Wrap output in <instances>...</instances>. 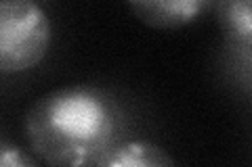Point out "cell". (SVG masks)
<instances>
[{"mask_svg": "<svg viewBox=\"0 0 252 167\" xmlns=\"http://www.w3.org/2000/svg\"><path fill=\"white\" fill-rule=\"evenodd\" d=\"M112 94L94 86H65L38 96L23 115V138L42 163H101L124 140L126 121Z\"/></svg>", "mask_w": 252, "mask_h": 167, "instance_id": "6da1fadb", "label": "cell"}, {"mask_svg": "<svg viewBox=\"0 0 252 167\" xmlns=\"http://www.w3.org/2000/svg\"><path fill=\"white\" fill-rule=\"evenodd\" d=\"M51 19L36 0L0 2V69L4 75L40 65L51 48Z\"/></svg>", "mask_w": 252, "mask_h": 167, "instance_id": "7a4b0ae2", "label": "cell"}, {"mask_svg": "<svg viewBox=\"0 0 252 167\" xmlns=\"http://www.w3.org/2000/svg\"><path fill=\"white\" fill-rule=\"evenodd\" d=\"M217 0H126L135 19L152 29H181L215 9Z\"/></svg>", "mask_w": 252, "mask_h": 167, "instance_id": "3957f363", "label": "cell"}, {"mask_svg": "<svg viewBox=\"0 0 252 167\" xmlns=\"http://www.w3.org/2000/svg\"><path fill=\"white\" fill-rule=\"evenodd\" d=\"M177 165L175 157L152 140H120L101 159L99 167H166Z\"/></svg>", "mask_w": 252, "mask_h": 167, "instance_id": "277c9868", "label": "cell"}, {"mask_svg": "<svg viewBox=\"0 0 252 167\" xmlns=\"http://www.w3.org/2000/svg\"><path fill=\"white\" fill-rule=\"evenodd\" d=\"M219 71L225 84L252 98V44H235L225 40L219 54Z\"/></svg>", "mask_w": 252, "mask_h": 167, "instance_id": "5b68a950", "label": "cell"}, {"mask_svg": "<svg viewBox=\"0 0 252 167\" xmlns=\"http://www.w3.org/2000/svg\"><path fill=\"white\" fill-rule=\"evenodd\" d=\"M212 15L225 40L252 44V0H217Z\"/></svg>", "mask_w": 252, "mask_h": 167, "instance_id": "8992f818", "label": "cell"}, {"mask_svg": "<svg viewBox=\"0 0 252 167\" xmlns=\"http://www.w3.org/2000/svg\"><path fill=\"white\" fill-rule=\"evenodd\" d=\"M42 161L32 150L19 146L17 142H11L6 136H2L0 142V165L2 167H38Z\"/></svg>", "mask_w": 252, "mask_h": 167, "instance_id": "52a82bcc", "label": "cell"}]
</instances>
